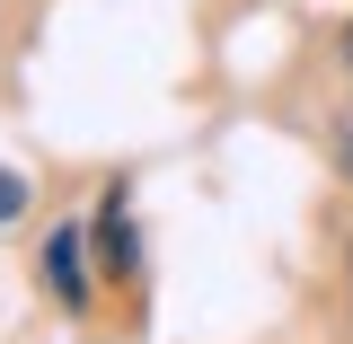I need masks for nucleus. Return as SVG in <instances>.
I'll list each match as a JSON object with an SVG mask.
<instances>
[{
    "label": "nucleus",
    "mask_w": 353,
    "mask_h": 344,
    "mask_svg": "<svg viewBox=\"0 0 353 344\" xmlns=\"http://www.w3.org/2000/svg\"><path fill=\"white\" fill-rule=\"evenodd\" d=\"M44 265H53V292H62V301H80V292H88V283H80V230H53Z\"/></svg>",
    "instance_id": "nucleus-1"
},
{
    "label": "nucleus",
    "mask_w": 353,
    "mask_h": 344,
    "mask_svg": "<svg viewBox=\"0 0 353 344\" xmlns=\"http://www.w3.org/2000/svg\"><path fill=\"white\" fill-rule=\"evenodd\" d=\"M0 212H18V176L9 168H0Z\"/></svg>",
    "instance_id": "nucleus-2"
}]
</instances>
